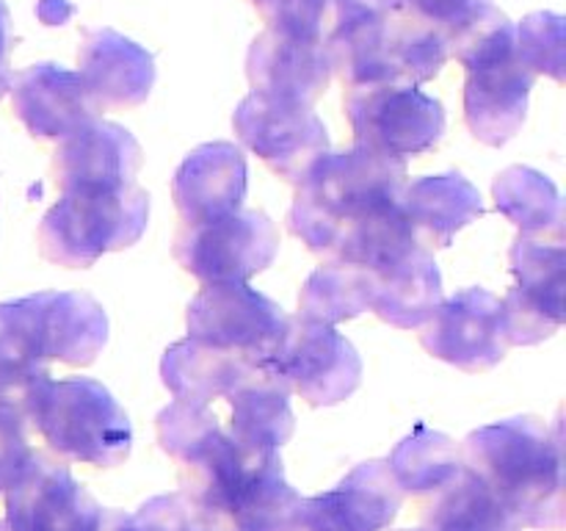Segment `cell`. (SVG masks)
Listing matches in <instances>:
<instances>
[{
    "label": "cell",
    "mask_w": 566,
    "mask_h": 531,
    "mask_svg": "<svg viewBox=\"0 0 566 531\" xmlns=\"http://www.w3.org/2000/svg\"><path fill=\"white\" fill-rule=\"evenodd\" d=\"M227 398H230L227 435L243 457H269L291 440L296 426L291 391L269 363L258 365Z\"/></svg>",
    "instance_id": "cell-23"
},
{
    "label": "cell",
    "mask_w": 566,
    "mask_h": 531,
    "mask_svg": "<svg viewBox=\"0 0 566 531\" xmlns=\"http://www.w3.org/2000/svg\"><path fill=\"white\" fill-rule=\"evenodd\" d=\"M464 470L475 476L523 529H564L562 424L509 418L470 431Z\"/></svg>",
    "instance_id": "cell-3"
},
{
    "label": "cell",
    "mask_w": 566,
    "mask_h": 531,
    "mask_svg": "<svg viewBox=\"0 0 566 531\" xmlns=\"http://www.w3.org/2000/svg\"><path fill=\"white\" fill-rule=\"evenodd\" d=\"M103 507L83 490L64 462L33 454L6 490L0 531H97Z\"/></svg>",
    "instance_id": "cell-15"
},
{
    "label": "cell",
    "mask_w": 566,
    "mask_h": 531,
    "mask_svg": "<svg viewBox=\"0 0 566 531\" xmlns=\"http://www.w3.org/2000/svg\"><path fill=\"white\" fill-rule=\"evenodd\" d=\"M33 448L28 446L25 418L9 407H0V490L14 487L22 470L33 459Z\"/></svg>",
    "instance_id": "cell-34"
},
{
    "label": "cell",
    "mask_w": 566,
    "mask_h": 531,
    "mask_svg": "<svg viewBox=\"0 0 566 531\" xmlns=\"http://www.w3.org/2000/svg\"><path fill=\"white\" fill-rule=\"evenodd\" d=\"M403 531H412V529H403ZM415 531H426V529H415Z\"/></svg>",
    "instance_id": "cell-40"
},
{
    "label": "cell",
    "mask_w": 566,
    "mask_h": 531,
    "mask_svg": "<svg viewBox=\"0 0 566 531\" xmlns=\"http://www.w3.org/2000/svg\"><path fill=\"white\" fill-rule=\"evenodd\" d=\"M346 116L354 131V147L407 160L440 144L446 133V108L418 86L376 83L346 92Z\"/></svg>",
    "instance_id": "cell-8"
},
{
    "label": "cell",
    "mask_w": 566,
    "mask_h": 531,
    "mask_svg": "<svg viewBox=\"0 0 566 531\" xmlns=\"http://www.w3.org/2000/svg\"><path fill=\"white\" fill-rule=\"evenodd\" d=\"M495 208L520 236L564 241V199L556 183L528 166H509L492 186Z\"/></svg>",
    "instance_id": "cell-27"
},
{
    "label": "cell",
    "mask_w": 566,
    "mask_h": 531,
    "mask_svg": "<svg viewBox=\"0 0 566 531\" xmlns=\"http://www.w3.org/2000/svg\"><path fill=\"white\" fill-rule=\"evenodd\" d=\"M25 420H31L50 451L61 459L114 468L130 457V418L108 387L86 376L44 382Z\"/></svg>",
    "instance_id": "cell-7"
},
{
    "label": "cell",
    "mask_w": 566,
    "mask_h": 531,
    "mask_svg": "<svg viewBox=\"0 0 566 531\" xmlns=\"http://www.w3.org/2000/svg\"><path fill=\"white\" fill-rule=\"evenodd\" d=\"M517 285L501 302L509 346H534L564 326V241L517 236L509 252Z\"/></svg>",
    "instance_id": "cell-12"
},
{
    "label": "cell",
    "mask_w": 566,
    "mask_h": 531,
    "mask_svg": "<svg viewBox=\"0 0 566 531\" xmlns=\"http://www.w3.org/2000/svg\"><path fill=\"white\" fill-rule=\"evenodd\" d=\"M407 160L370 149L324 153L296 183L287 225L310 252L374 269L418 247L401 214Z\"/></svg>",
    "instance_id": "cell-1"
},
{
    "label": "cell",
    "mask_w": 566,
    "mask_h": 531,
    "mask_svg": "<svg viewBox=\"0 0 566 531\" xmlns=\"http://www.w3.org/2000/svg\"><path fill=\"white\" fill-rule=\"evenodd\" d=\"M249 3H252L254 9H258V6H260V3H265V0H249Z\"/></svg>",
    "instance_id": "cell-38"
},
{
    "label": "cell",
    "mask_w": 566,
    "mask_h": 531,
    "mask_svg": "<svg viewBox=\"0 0 566 531\" xmlns=\"http://www.w3.org/2000/svg\"><path fill=\"white\" fill-rule=\"evenodd\" d=\"M401 6L415 20L440 31L448 42L453 31H459L464 22L473 20L486 6H492V0H401Z\"/></svg>",
    "instance_id": "cell-35"
},
{
    "label": "cell",
    "mask_w": 566,
    "mask_h": 531,
    "mask_svg": "<svg viewBox=\"0 0 566 531\" xmlns=\"http://www.w3.org/2000/svg\"><path fill=\"white\" fill-rule=\"evenodd\" d=\"M420 343L431 357L468 374L495 368L509 348L501 299L484 288H464L457 296L442 299L423 324Z\"/></svg>",
    "instance_id": "cell-14"
},
{
    "label": "cell",
    "mask_w": 566,
    "mask_h": 531,
    "mask_svg": "<svg viewBox=\"0 0 566 531\" xmlns=\"http://www.w3.org/2000/svg\"><path fill=\"white\" fill-rule=\"evenodd\" d=\"M448 55L468 70L464 122L481 144L503 147L523 127L536 77L514 53V22L495 6L448 37Z\"/></svg>",
    "instance_id": "cell-4"
},
{
    "label": "cell",
    "mask_w": 566,
    "mask_h": 531,
    "mask_svg": "<svg viewBox=\"0 0 566 531\" xmlns=\"http://www.w3.org/2000/svg\"><path fill=\"white\" fill-rule=\"evenodd\" d=\"M6 53H9V11L0 0V83H11L9 70H6Z\"/></svg>",
    "instance_id": "cell-37"
},
{
    "label": "cell",
    "mask_w": 566,
    "mask_h": 531,
    "mask_svg": "<svg viewBox=\"0 0 566 531\" xmlns=\"http://www.w3.org/2000/svg\"><path fill=\"white\" fill-rule=\"evenodd\" d=\"M77 75L97 114L127 111L147 103L155 83V61L142 44L111 28L88 31L77 50Z\"/></svg>",
    "instance_id": "cell-17"
},
{
    "label": "cell",
    "mask_w": 566,
    "mask_h": 531,
    "mask_svg": "<svg viewBox=\"0 0 566 531\" xmlns=\"http://www.w3.org/2000/svg\"><path fill=\"white\" fill-rule=\"evenodd\" d=\"M403 492L381 459L357 465L335 490L302 498L287 531H385L398 518Z\"/></svg>",
    "instance_id": "cell-16"
},
{
    "label": "cell",
    "mask_w": 566,
    "mask_h": 531,
    "mask_svg": "<svg viewBox=\"0 0 566 531\" xmlns=\"http://www.w3.org/2000/svg\"><path fill=\"white\" fill-rule=\"evenodd\" d=\"M374 291V310L385 324L398 330H418L442 304V274L434 254L412 247L376 269H365Z\"/></svg>",
    "instance_id": "cell-24"
},
{
    "label": "cell",
    "mask_w": 566,
    "mask_h": 531,
    "mask_svg": "<svg viewBox=\"0 0 566 531\" xmlns=\"http://www.w3.org/2000/svg\"><path fill=\"white\" fill-rule=\"evenodd\" d=\"M265 31L280 37L326 42L332 28V0H265L258 6Z\"/></svg>",
    "instance_id": "cell-33"
},
{
    "label": "cell",
    "mask_w": 566,
    "mask_h": 531,
    "mask_svg": "<svg viewBox=\"0 0 566 531\" xmlns=\"http://www.w3.org/2000/svg\"><path fill=\"white\" fill-rule=\"evenodd\" d=\"M149 221V194L122 188H64L39 225V249L64 269H88L103 254L133 247Z\"/></svg>",
    "instance_id": "cell-6"
},
{
    "label": "cell",
    "mask_w": 566,
    "mask_h": 531,
    "mask_svg": "<svg viewBox=\"0 0 566 531\" xmlns=\"http://www.w3.org/2000/svg\"><path fill=\"white\" fill-rule=\"evenodd\" d=\"M326 53L332 75L348 88L376 83L420 86L434 81L451 59L446 37L403 9L376 22L332 25Z\"/></svg>",
    "instance_id": "cell-5"
},
{
    "label": "cell",
    "mask_w": 566,
    "mask_h": 531,
    "mask_svg": "<svg viewBox=\"0 0 566 531\" xmlns=\"http://www.w3.org/2000/svg\"><path fill=\"white\" fill-rule=\"evenodd\" d=\"M11 103L36 138H66L99 119L81 75L55 64H33L11 77Z\"/></svg>",
    "instance_id": "cell-21"
},
{
    "label": "cell",
    "mask_w": 566,
    "mask_h": 531,
    "mask_svg": "<svg viewBox=\"0 0 566 531\" xmlns=\"http://www.w3.org/2000/svg\"><path fill=\"white\" fill-rule=\"evenodd\" d=\"M235 136L282 180L298 183L310 166L329 153V133L313 105L252 92L232 114Z\"/></svg>",
    "instance_id": "cell-11"
},
{
    "label": "cell",
    "mask_w": 566,
    "mask_h": 531,
    "mask_svg": "<svg viewBox=\"0 0 566 531\" xmlns=\"http://www.w3.org/2000/svg\"><path fill=\"white\" fill-rule=\"evenodd\" d=\"M374 291H370L368 271L357 266L326 260L313 271L298 293V315L313 324L337 326L370 310Z\"/></svg>",
    "instance_id": "cell-28"
},
{
    "label": "cell",
    "mask_w": 566,
    "mask_h": 531,
    "mask_svg": "<svg viewBox=\"0 0 566 531\" xmlns=\"http://www.w3.org/2000/svg\"><path fill=\"white\" fill-rule=\"evenodd\" d=\"M142 144L114 122L94 119L61 138L53 153L59 188H122L136 183L142 169Z\"/></svg>",
    "instance_id": "cell-18"
},
{
    "label": "cell",
    "mask_w": 566,
    "mask_h": 531,
    "mask_svg": "<svg viewBox=\"0 0 566 531\" xmlns=\"http://www.w3.org/2000/svg\"><path fill=\"white\" fill-rule=\"evenodd\" d=\"M392 479L398 481L403 496H429L440 492L462 473V451L457 442L442 431L418 426L409 437L396 446L387 459Z\"/></svg>",
    "instance_id": "cell-29"
},
{
    "label": "cell",
    "mask_w": 566,
    "mask_h": 531,
    "mask_svg": "<svg viewBox=\"0 0 566 531\" xmlns=\"http://www.w3.org/2000/svg\"><path fill=\"white\" fill-rule=\"evenodd\" d=\"M205 525L210 523L202 512L182 492H177V496L153 498L136 514L103 509L97 531H202Z\"/></svg>",
    "instance_id": "cell-32"
},
{
    "label": "cell",
    "mask_w": 566,
    "mask_h": 531,
    "mask_svg": "<svg viewBox=\"0 0 566 531\" xmlns=\"http://www.w3.org/2000/svg\"><path fill=\"white\" fill-rule=\"evenodd\" d=\"M254 368L258 363L252 360L186 337L166 348L160 360V379L171 391L175 402L208 407L216 398L230 396Z\"/></svg>",
    "instance_id": "cell-26"
},
{
    "label": "cell",
    "mask_w": 566,
    "mask_h": 531,
    "mask_svg": "<svg viewBox=\"0 0 566 531\" xmlns=\"http://www.w3.org/2000/svg\"><path fill=\"white\" fill-rule=\"evenodd\" d=\"M171 197L182 225H202L238 214L247 197V158L230 142L191 149L177 166Z\"/></svg>",
    "instance_id": "cell-19"
},
{
    "label": "cell",
    "mask_w": 566,
    "mask_h": 531,
    "mask_svg": "<svg viewBox=\"0 0 566 531\" xmlns=\"http://www.w3.org/2000/svg\"><path fill=\"white\" fill-rule=\"evenodd\" d=\"M426 531H523L503 503L470 470L434 492L426 507Z\"/></svg>",
    "instance_id": "cell-30"
},
{
    "label": "cell",
    "mask_w": 566,
    "mask_h": 531,
    "mask_svg": "<svg viewBox=\"0 0 566 531\" xmlns=\"http://www.w3.org/2000/svg\"><path fill=\"white\" fill-rule=\"evenodd\" d=\"M280 252V232L260 210H238L202 225H182L175 236V260L202 285L249 282Z\"/></svg>",
    "instance_id": "cell-10"
},
{
    "label": "cell",
    "mask_w": 566,
    "mask_h": 531,
    "mask_svg": "<svg viewBox=\"0 0 566 531\" xmlns=\"http://www.w3.org/2000/svg\"><path fill=\"white\" fill-rule=\"evenodd\" d=\"M514 53L534 77L547 75L564 83L566 22L553 11H536L514 25Z\"/></svg>",
    "instance_id": "cell-31"
},
{
    "label": "cell",
    "mask_w": 566,
    "mask_h": 531,
    "mask_svg": "<svg viewBox=\"0 0 566 531\" xmlns=\"http://www.w3.org/2000/svg\"><path fill=\"white\" fill-rule=\"evenodd\" d=\"M271 368L287 391L298 393L310 407H332L352 396L363 379V360L352 341L335 326L291 319Z\"/></svg>",
    "instance_id": "cell-13"
},
{
    "label": "cell",
    "mask_w": 566,
    "mask_h": 531,
    "mask_svg": "<svg viewBox=\"0 0 566 531\" xmlns=\"http://www.w3.org/2000/svg\"><path fill=\"white\" fill-rule=\"evenodd\" d=\"M401 214L415 243L426 252L451 247L459 230L484 216L481 194L468 177L448 171L429 175L401 188Z\"/></svg>",
    "instance_id": "cell-22"
},
{
    "label": "cell",
    "mask_w": 566,
    "mask_h": 531,
    "mask_svg": "<svg viewBox=\"0 0 566 531\" xmlns=\"http://www.w3.org/2000/svg\"><path fill=\"white\" fill-rule=\"evenodd\" d=\"M401 9V0H332V25L376 22L398 14Z\"/></svg>",
    "instance_id": "cell-36"
},
{
    "label": "cell",
    "mask_w": 566,
    "mask_h": 531,
    "mask_svg": "<svg viewBox=\"0 0 566 531\" xmlns=\"http://www.w3.org/2000/svg\"><path fill=\"white\" fill-rule=\"evenodd\" d=\"M202 531H219V529H213V525H205V529Z\"/></svg>",
    "instance_id": "cell-39"
},
{
    "label": "cell",
    "mask_w": 566,
    "mask_h": 531,
    "mask_svg": "<svg viewBox=\"0 0 566 531\" xmlns=\"http://www.w3.org/2000/svg\"><path fill=\"white\" fill-rule=\"evenodd\" d=\"M108 343V315L88 293L42 291L0 304V407L25 418L48 363L86 368Z\"/></svg>",
    "instance_id": "cell-2"
},
{
    "label": "cell",
    "mask_w": 566,
    "mask_h": 531,
    "mask_svg": "<svg viewBox=\"0 0 566 531\" xmlns=\"http://www.w3.org/2000/svg\"><path fill=\"white\" fill-rule=\"evenodd\" d=\"M247 77L252 92L315 105L332 81L326 42H307V39L263 31L247 53Z\"/></svg>",
    "instance_id": "cell-20"
},
{
    "label": "cell",
    "mask_w": 566,
    "mask_h": 531,
    "mask_svg": "<svg viewBox=\"0 0 566 531\" xmlns=\"http://www.w3.org/2000/svg\"><path fill=\"white\" fill-rule=\"evenodd\" d=\"M188 337L265 365L282 346L291 315L247 282L205 285L186 313Z\"/></svg>",
    "instance_id": "cell-9"
},
{
    "label": "cell",
    "mask_w": 566,
    "mask_h": 531,
    "mask_svg": "<svg viewBox=\"0 0 566 531\" xmlns=\"http://www.w3.org/2000/svg\"><path fill=\"white\" fill-rule=\"evenodd\" d=\"M302 496L287 485L280 451L249 459L219 512L221 531H287Z\"/></svg>",
    "instance_id": "cell-25"
}]
</instances>
